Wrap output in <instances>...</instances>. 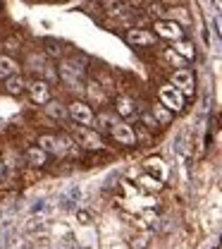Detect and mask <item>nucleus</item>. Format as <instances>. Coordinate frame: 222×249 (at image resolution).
Instances as JSON below:
<instances>
[{
  "mask_svg": "<svg viewBox=\"0 0 222 249\" xmlns=\"http://www.w3.org/2000/svg\"><path fill=\"white\" fill-rule=\"evenodd\" d=\"M174 43H177V48H174V51H177V53H179L182 58L191 60V58L196 55V48H193V43H191V41H184V38H179V41H174Z\"/></svg>",
  "mask_w": 222,
  "mask_h": 249,
  "instance_id": "obj_15",
  "label": "nucleus"
},
{
  "mask_svg": "<svg viewBox=\"0 0 222 249\" xmlns=\"http://www.w3.org/2000/svg\"><path fill=\"white\" fill-rule=\"evenodd\" d=\"M153 31H156V36L170 38V41L184 38V29H182L177 22H172V19H158V22L153 24Z\"/></svg>",
  "mask_w": 222,
  "mask_h": 249,
  "instance_id": "obj_4",
  "label": "nucleus"
},
{
  "mask_svg": "<svg viewBox=\"0 0 222 249\" xmlns=\"http://www.w3.org/2000/svg\"><path fill=\"white\" fill-rule=\"evenodd\" d=\"M125 38L131 46H153L156 43V34H151L146 29H129L125 34Z\"/></svg>",
  "mask_w": 222,
  "mask_h": 249,
  "instance_id": "obj_10",
  "label": "nucleus"
},
{
  "mask_svg": "<svg viewBox=\"0 0 222 249\" xmlns=\"http://www.w3.org/2000/svg\"><path fill=\"white\" fill-rule=\"evenodd\" d=\"M2 168H5V165H2V160H0V175H2Z\"/></svg>",
  "mask_w": 222,
  "mask_h": 249,
  "instance_id": "obj_22",
  "label": "nucleus"
},
{
  "mask_svg": "<svg viewBox=\"0 0 222 249\" xmlns=\"http://www.w3.org/2000/svg\"><path fill=\"white\" fill-rule=\"evenodd\" d=\"M5 91L12 93V96H19V93L27 91V82L19 74H10V77H5Z\"/></svg>",
  "mask_w": 222,
  "mask_h": 249,
  "instance_id": "obj_11",
  "label": "nucleus"
},
{
  "mask_svg": "<svg viewBox=\"0 0 222 249\" xmlns=\"http://www.w3.org/2000/svg\"><path fill=\"white\" fill-rule=\"evenodd\" d=\"M27 160H29L32 165H36V168H43V165L48 163V154L33 144V146H29V149H27Z\"/></svg>",
  "mask_w": 222,
  "mask_h": 249,
  "instance_id": "obj_12",
  "label": "nucleus"
},
{
  "mask_svg": "<svg viewBox=\"0 0 222 249\" xmlns=\"http://www.w3.org/2000/svg\"><path fill=\"white\" fill-rule=\"evenodd\" d=\"M67 118H72L77 124L89 127V124L94 123V110H91V106H86L84 101H72V103L67 106Z\"/></svg>",
  "mask_w": 222,
  "mask_h": 249,
  "instance_id": "obj_1",
  "label": "nucleus"
},
{
  "mask_svg": "<svg viewBox=\"0 0 222 249\" xmlns=\"http://www.w3.org/2000/svg\"><path fill=\"white\" fill-rule=\"evenodd\" d=\"M143 182H146V187H156V189H160V182L151 180V178H143Z\"/></svg>",
  "mask_w": 222,
  "mask_h": 249,
  "instance_id": "obj_20",
  "label": "nucleus"
},
{
  "mask_svg": "<svg viewBox=\"0 0 222 249\" xmlns=\"http://www.w3.org/2000/svg\"><path fill=\"white\" fill-rule=\"evenodd\" d=\"M74 137L86 146V149H103V137L91 129V127H84V124H79V127H74Z\"/></svg>",
  "mask_w": 222,
  "mask_h": 249,
  "instance_id": "obj_5",
  "label": "nucleus"
},
{
  "mask_svg": "<svg viewBox=\"0 0 222 249\" xmlns=\"http://www.w3.org/2000/svg\"><path fill=\"white\" fill-rule=\"evenodd\" d=\"M81 74H84V67L77 65V60H69V62H63V65H60V79L67 82L69 87H79Z\"/></svg>",
  "mask_w": 222,
  "mask_h": 249,
  "instance_id": "obj_7",
  "label": "nucleus"
},
{
  "mask_svg": "<svg viewBox=\"0 0 222 249\" xmlns=\"http://www.w3.org/2000/svg\"><path fill=\"white\" fill-rule=\"evenodd\" d=\"M27 91H29L33 103H38V106H46V103L50 101V87H48L43 79L29 82V84H27Z\"/></svg>",
  "mask_w": 222,
  "mask_h": 249,
  "instance_id": "obj_8",
  "label": "nucleus"
},
{
  "mask_svg": "<svg viewBox=\"0 0 222 249\" xmlns=\"http://www.w3.org/2000/svg\"><path fill=\"white\" fill-rule=\"evenodd\" d=\"M117 108V113L122 115V118H131V115H136V103L134 101H129V98H117V103H115Z\"/></svg>",
  "mask_w": 222,
  "mask_h": 249,
  "instance_id": "obj_14",
  "label": "nucleus"
},
{
  "mask_svg": "<svg viewBox=\"0 0 222 249\" xmlns=\"http://www.w3.org/2000/svg\"><path fill=\"white\" fill-rule=\"evenodd\" d=\"M0 70L5 72V77H10V74H17V70H19V65L12 60L10 55H0Z\"/></svg>",
  "mask_w": 222,
  "mask_h": 249,
  "instance_id": "obj_17",
  "label": "nucleus"
},
{
  "mask_svg": "<svg viewBox=\"0 0 222 249\" xmlns=\"http://www.w3.org/2000/svg\"><path fill=\"white\" fill-rule=\"evenodd\" d=\"M43 209H46V199H38L32 206V213H38V211H43Z\"/></svg>",
  "mask_w": 222,
  "mask_h": 249,
  "instance_id": "obj_19",
  "label": "nucleus"
},
{
  "mask_svg": "<svg viewBox=\"0 0 222 249\" xmlns=\"http://www.w3.org/2000/svg\"><path fill=\"white\" fill-rule=\"evenodd\" d=\"M141 120L146 123V127H148V129H156V127H158V120H156L148 110H143V113H141Z\"/></svg>",
  "mask_w": 222,
  "mask_h": 249,
  "instance_id": "obj_18",
  "label": "nucleus"
},
{
  "mask_svg": "<svg viewBox=\"0 0 222 249\" xmlns=\"http://www.w3.org/2000/svg\"><path fill=\"white\" fill-rule=\"evenodd\" d=\"M172 87L177 89L179 93H191L196 91V82H193V74H191L189 70H177L174 74H172Z\"/></svg>",
  "mask_w": 222,
  "mask_h": 249,
  "instance_id": "obj_6",
  "label": "nucleus"
},
{
  "mask_svg": "<svg viewBox=\"0 0 222 249\" xmlns=\"http://www.w3.org/2000/svg\"><path fill=\"white\" fill-rule=\"evenodd\" d=\"M95 123H98V127L100 129H105V132H110L115 124H117V118L112 115V113H100L98 118H95Z\"/></svg>",
  "mask_w": 222,
  "mask_h": 249,
  "instance_id": "obj_16",
  "label": "nucleus"
},
{
  "mask_svg": "<svg viewBox=\"0 0 222 249\" xmlns=\"http://www.w3.org/2000/svg\"><path fill=\"white\" fill-rule=\"evenodd\" d=\"M98 2H108V0H98Z\"/></svg>",
  "mask_w": 222,
  "mask_h": 249,
  "instance_id": "obj_23",
  "label": "nucleus"
},
{
  "mask_svg": "<svg viewBox=\"0 0 222 249\" xmlns=\"http://www.w3.org/2000/svg\"><path fill=\"white\" fill-rule=\"evenodd\" d=\"M46 113H48L50 118H55V120H64V118H67V106L58 103V101H48V103H46Z\"/></svg>",
  "mask_w": 222,
  "mask_h": 249,
  "instance_id": "obj_13",
  "label": "nucleus"
},
{
  "mask_svg": "<svg viewBox=\"0 0 222 249\" xmlns=\"http://www.w3.org/2000/svg\"><path fill=\"white\" fill-rule=\"evenodd\" d=\"M38 149H43L46 154H53V156H63L72 144L64 139V137H50V134H41L38 137Z\"/></svg>",
  "mask_w": 222,
  "mask_h": 249,
  "instance_id": "obj_2",
  "label": "nucleus"
},
{
  "mask_svg": "<svg viewBox=\"0 0 222 249\" xmlns=\"http://www.w3.org/2000/svg\"><path fill=\"white\" fill-rule=\"evenodd\" d=\"M0 79H5V72H2V70H0Z\"/></svg>",
  "mask_w": 222,
  "mask_h": 249,
  "instance_id": "obj_21",
  "label": "nucleus"
},
{
  "mask_svg": "<svg viewBox=\"0 0 222 249\" xmlns=\"http://www.w3.org/2000/svg\"><path fill=\"white\" fill-rule=\"evenodd\" d=\"M110 134H112L120 144H125V146H134V144H136V132H134V127L127 123H120V120H117V124L110 129Z\"/></svg>",
  "mask_w": 222,
  "mask_h": 249,
  "instance_id": "obj_9",
  "label": "nucleus"
},
{
  "mask_svg": "<svg viewBox=\"0 0 222 249\" xmlns=\"http://www.w3.org/2000/svg\"><path fill=\"white\" fill-rule=\"evenodd\" d=\"M160 103L165 108H170L172 113H182L184 110V93H179L172 84L170 87H160Z\"/></svg>",
  "mask_w": 222,
  "mask_h": 249,
  "instance_id": "obj_3",
  "label": "nucleus"
}]
</instances>
